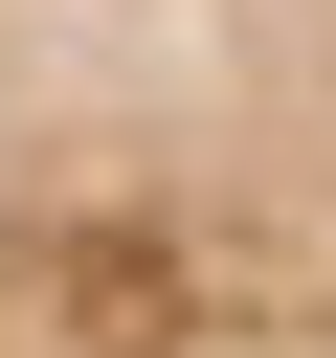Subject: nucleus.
Segmentation results:
<instances>
[{
  "mask_svg": "<svg viewBox=\"0 0 336 358\" xmlns=\"http://www.w3.org/2000/svg\"><path fill=\"white\" fill-rule=\"evenodd\" d=\"M0 358H336V0H0Z\"/></svg>",
  "mask_w": 336,
  "mask_h": 358,
  "instance_id": "1",
  "label": "nucleus"
}]
</instances>
